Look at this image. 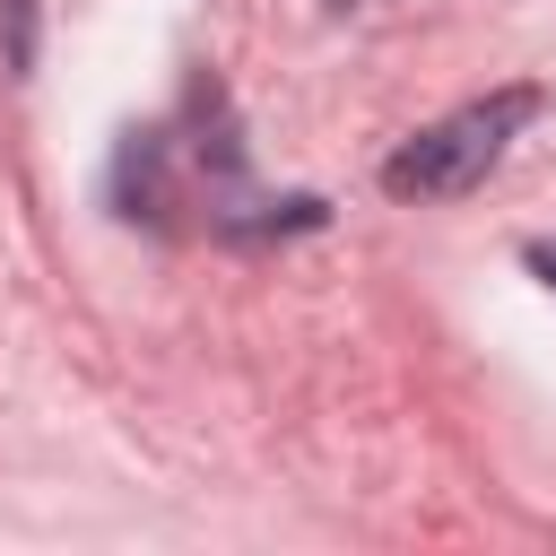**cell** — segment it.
<instances>
[{
	"instance_id": "1",
	"label": "cell",
	"mask_w": 556,
	"mask_h": 556,
	"mask_svg": "<svg viewBox=\"0 0 556 556\" xmlns=\"http://www.w3.org/2000/svg\"><path fill=\"white\" fill-rule=\"evenodd\" d=\"M530 113H539V87H495V96L426 122L408 148L382 156V191H391V200H460V191H478Z\"/></svg>"
},
{
	"instance_id": "2",
	"label": "cell",
	"mask_w": 556,
	"mask_h": 556,
	"mask_svg": "<svg viewBox=\"0 0 556 556\" xmlns=\"http://www.w3.org/2000/svg\"><path fill=\"white\" fill-rule=\"evenodd\" d=\"M530 269H539V278L556 287V243H539V252H530Z\"/></svg>"
}]
</instances>
